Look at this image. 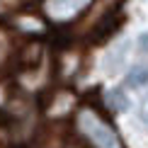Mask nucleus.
<instances>
[{"mask_svg": "<svg viewBox=\"0 0 148 148\" xmlns=\"http://www.w3.org/2000/svg\"><path fill=\"white\" fill-rule=\"evenodd\" d=\"M78 126L95 148H124L119 136H116V131L107 121H102L100 114L90 107H83L78 112Z\"/></svg>", "mask_w": 148, "mask_h": 148, "instance_id": "f257e3e1", "label": "nucleus"}, {"mask_svg": "<svg viewBox=\"0 0 148 148\" xmlns=\"http://www.w3.org/2000/svg\"><path fill=\"white\" fill-rule=\"evenodd\" d=\"M92 0H46V15L56 22H66L73 20L75 15H80Z\"/></svg>", "mask_w": 148, "mask_h": 148, "instance_id": "f03ea898", "label": "nucleus"}, {"mask_svg": "<svg viewBox=\"0 0 148 148\" xmlns=\"http://www.w3.org/2000/svg\"><path fill=\"white\" fill-rule=\"evenodd\" d=\"M126 53H129V41H121V44L112 46V49H109V53H107V58H104V73L114 75V73L124 66Z\"/></svg>", "mask_w": 148, "mask_h": 148, "instance_id": "7ed1b4c3", "label": "nucleus"}, {"mask_svg": "<svg viewBox=\"0 0 148 148\" xmlns=\"http://www.w3.org/2000/svg\"><path fill=\"white\" fill-rule=\"evenodd\" d=\"M126 83H129V88H143V85H148V68L146 66H134V68H129Z\"/></svg>", "mask_w": 148, "mask_h": 148, "instance_id": "20e7f679", "label": "nucleus"}, {"mask_svg": "<svg viewBox=\"0 0 148 148\" xmlns=\"http://www.w3.org/2000/svg\"><path fill=\"white\" fill-rule=\"evenodd\" d=\"M107 104H109V109H112V112H124V109L129 107V100H126L124 90H119V88L109 90V95H107Z\"/></svg>", "mask_w": 148, "mask_h": 148, "instance_id": "39448f33", "label": "nucleus"}, {"mask_svg": "<svg viewBox=\"0 0 148 148\" xmlns=\"http://www.w3.org/2000/svg\"><path fill=\"white\" fill-rule=\"evenodd\" d=\"M138 116H141V121H143V124H148V97H143V100H141Z\"/></svg>", "mask_w": 148, "mask_h": 148, "instance_id": "423d86ee", "label": "nucleus"}, {"mask_svg": "<svg viewBox=\"0 0 148 148\" xmlns=\"http://www.w3.org/2000/svg\"><path fill=\"white\" fill-rule=\"evenodd\" d=\"M138 49H141V53H148V32L138 36Z\"/></svg>", "mask_w": 148, "mask_h": 148, "instance_id": "0eeeda50", "label": "nucleus"}]
</instances>
